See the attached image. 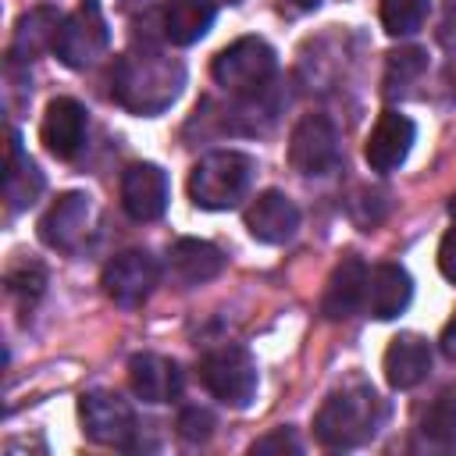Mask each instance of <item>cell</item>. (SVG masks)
<instances>
[{"label": "cell", "mask_w": 456, "mask_h": 456, "mask_svg": "<svg viewBox=\"0 0 456 456\" xmlns=\"http://www.w3.org/2000/svg\"><path fill=\"white\" fill-rule=\"evenodd\" d=\"M110 82H114V100L132 114H160L178 100L185 86V68L164 50L135 46L118 57Z\"/></svg>", "instance_id": "cell-1"}, {"label": "cell", "mask_w": 456, "mask_h": 456, "mask_svg": "<svg viewBox=\"0 0 456 456\" xmlns=\"http://www.w3.org/2000/svg\"><path fill=\"white\" fill-rule=\"evenodd\" d=\"M378 395L370 385H349L342 392H331L324 406L317 410L314 435L328 449H353L367 442L378 431Z\"/></svg>", "instance_id": "cell-2"}, {"label": "cell", "mask_w": 456, "mask_h": 456, "mask_svg": "<svg viewBox=\"0 0 456 456\" xmlns=\"http://www.w3.org/2000/svg\"><path fill=\"white\" fill-rule=\"evenodd\" d=\"M253 157L239 150H214L200 157L189 171V196L203 210H232L246 200L253 185Z\"/></svg>", "instance_id": "cell-3"}, {"label": "cell", "mask_w": 456, "mask_h": 456, "mask_svg": "<svg viewBox=\"0 0 456 456\" xmlns=\"http://www.w3.org/2000/svg\"><path fill=\"white\" fill-rule=\"evenodd\" d=\"M274 71H278V57L271 43H264L260 36H242L228 43L210 64L214 82L235 96H256L260 89H267Z\"/></svg>", "instance_id": "cell-4"}, {"label": "cell", "mask_w": 456, "mask_h": 456, "mask_svg": "<svg viewBox=\"0 0 456 456\" xmlns=\"http://www.w3.org/2000/svg\"><path fill=\"white\" fill-rule=\"evenodd\" d=\"M200 378L224 406H249L256 395V360L242 346H217L200 360Z\"/></svg>", "instance_id": "cell-5"}, {"label": "cell", "mask_w": 456, "mask_h": 456, "mask_svg": "<svg viewBox=\"0 0 456 456\" xmlns=\"http://www.w3.org/2000/svg\"><path fill=\"white\" fill-rule=\"evenodd\" d=\"M289 160L299 175H310V178H324V175L338 171L342 146H338V128L331 125V118H324V114L299 118V125L292 128V139H289Z\"/></svg>", "instance_id": "cell-6"}, {"label": "cell", "mask_w": 456, "mask_h": 456, "mask_svg": "<svg viewBox=\"0 0 456 456\" xmlns=\"http://www.w3.org/2000/svg\"><path fill=\"white\" fill-rule=\"evenodd\" d=\"M78 417H82V431L96 445L125 449L135 438V413L118 392H107V388L86 392L78 399Z\"/></svg>", "instance_id": "cell-7"}, {"label": "cell", "mask_w": 456, "mask_h": 456, "mask_svg": "<svg viewBox=\"0 0 456 456\" xmlns=\"http://www.w3.org/2000/svg\"><path fill=\"white\" fill-rule=\"evenodd\" d=\"M93 221H96L93 196H86V192H64V196L39 217V239H43L50 249L75 253V249H82V246L89 242Z\"/></svg>", "instance_id": "cell-8"}, {"label": "cell", "mask_w": 456, "mask_h": 456, "mask_svg": "<svg viewBox=\"0 0 456 456\" xmlns=\"http://www.w3.org/2000/svg\"><path fill=\"white\" fill-rule=\"evenodd\" d=\"M103 50H107V21L100 18V7L89 0V4H82V11H75L61 21L53 53L68 68H93L96 57H103Z\"/></svg>", "instance_id": "cell-9"}, {"label": "cell", "mask_w": 456, "mask_h": 456, "mask_svg": "<svg viewBox=\"0 0 456 456\" xmlns=\"http://www.w3.org/2000/svg\"><path fill=\"white\" fill-rule=\"evenodd\" d=\"M157 281H160V267L146 249H125L103 267V292L125 310L142 306L157 289Z\"/></svg>", "instance_id": "cell-10"}, {"label": "cell", "mask_w": 456, "mask_h": 456, "mask_svg": "<svg viewBox=\"0 0 456 456\" xmlns=\"http://www.w3.org/2000/svg\"><path fill=\"white\" fill-rule=\"evenodd\" d=\"M413 139H417L413 121H410L406 114H399V110H385V114L378 118V125L370 128V135H367L363 157H367V164H370L374 171L388 175V171H395V167L410 157Z\"/></svg>", "instance_id": "cell-11"}, {"label": "cell", "mask_w": 456, "mask_h": 456, "mask_svg": "<svg viewBox=\"0 0 456 456\" xmlns=\"http://www.w3.org/2000/svg\"><path fill=\"white\" fill-rule=\"evenodd\" d=\"M121 207L132 221H157L167 210V175L157 164H132L121 178Z\"/></svg>", "instance_id": "cell-12"}, {"label": "cell", "mask_w": 456, "mask_h": 456, "mask_svg": "<svg viewBox=\"0 0 456 456\" xmlns=\"http://www.w3.org/2000/svg\"><path fill=\"white\" fill-rule=\"evenodd\" d=\"M246 228H249V235H253L256 242L281 246V242H289V239L296 235V228H299V210H296V203H292L285 192L267 189V192H260V196L249 203V210H246Z\"/></svg>", "instance_id": "cell-13"}, {"label": "cell", "mask_w": 456, "mask_h": 456, "mask_svg": "<svg viewBox=\"0 0 456 456\" xmlns=\"http://www.w3.org/2000/svg\"><path fill=\"white\" fill-rule=\"evenodd\" d=\"M39 135H43V142L53 157H61V160L75 157L86 142V107L71 96L50 100V107L43 114V125H39Z\"/></svg>", "instance_id": "cell-14"}, {"label": "cell", "mask_w": 456, "mask_h": 456, "mask_svg": "<svg viewBox=\"0 0 456 456\" xmlns=\"http://www.w3.org/2000/svg\"><path fill=\"white\" fill-rule=\"evenodd\" d=\"M128 385L142 403H171L182 392V367L160 353H135L128 360Z\"/></svg>", "instance_id": "cell-15"}, {"label": "cell", "mask_w": 456, "mask_h": 456, "mask_svg": "<svg viewBox=\"0 0 456 456\" xmlns=\"http://www.w3.org/2000/svg\"><path fill=\"white\" fill-rule=\"evenodd\" d=\"M413 299V281L399 264H378L367 271V292H363V306L370 317L378 321H392L399 317Z\"/></svg>", "instance_id": "cell-16"}, {"label": "cell", "mask_w": 456, "mask_h": 456, "mask_svg": "<svg viewBox=\"0 0 456 456\" xmlns=\"http://www.w3.org/2000/svg\"><path fill=\"white\" fill-rule=\"evenodd\" d=\"M381 367H385V381H388L395 392L417 388V385L428 378V370H431V346H428V338H420V335H413V331L395 335V338L388 342V349H385Z\"/></svg>", "instance_id": "cell-17"}, {"label": "cell", "mask_w": 456, "mask_h": 456, "mask_svg": "<svg viewBox=\"0 0 456 456\" xmlns=\"http://www.w3.org/2000/svg\"><path fill=\"white\" fill-rule=\"evenodd\" d=\"M363 292H367V264L360 256H346L328 278V289L321 296V314L328 321H342L363 306Z\"/></svg>", "instance_id": "cell-18"}, {"label": "cell", "mask_w": 456, "mask_h": 456, "mask_svg": "<svg viewBox=\"0 0 456 456\" xmlns=\"http://www.w3.org/2000/svg\"><path fill=\"white\" fill-rule=\"evenodd\" d=\"M167 267L182 285H203L221 274L224 253L207 239H178L167 253Z\"/></svg>", "instance_id": "cell-19"}, {"label": "cell", "mask_w": 456, "mask_h": 456, "mask_svg": "<svg viewBox=\"0 0 456 456\" xmlns=\"http://www.w3.org/2000/svg\"><path fill=\"white\" fill-rule=\"evenodd\" d=\"M43 192V175L39 167L28 160V153L21 150V139L18 132H11V146H7V167H4V200H7V210H25L39 200Z\"/></svg>", "instance_id": "cell-20"}, {"label": "cell", "mask_w": 456, "mask_h": 456, "mask_svg": "<svg viewBox=\"0 0 456 456\" xmlns=\"http://www.w3.org/2000/svg\"><path fill=\"white\" fill-rule=\"evenodd\" d=\"M217 18V0H171L164 7V36L175 46H189L210 32Z\"/></svg>", "instance_id": "cell-21"}, {"label": "cell", "mask_w": 456, "mask_h": 456, "mask_svg": "<svg viewBox=\"0 0 456 456\" xmlns=\"http://www.w3.org/2000/svg\"><path fill=\"white\" fill-rule=\"evenodd\" d=\"M61 14L53 7H36L28 11L18 28H14V43H11V57L14 61H32L39 50H53V39H57V28H61Z\"/></svg>", "instance_id": "cell-22"}, {"label": "cell", "mask_w": 456, "mask_h": 456, "mask_svg": "<svg viewBox=\"0 0 456 456\" xmlns=\"http://www.w3.org/2000/svg\"><path fill=\"white\" fill-rule=\"evenodd\" d=\"M420 435L424 442L438 445V449H452L456 445V395L442 392L420 417Z\"/></svg>", "instance_id": "cell-23"}, {"label": "cell", "mask_w": 456, "mask_h": 456, "mask_svg": "<svg viewBox=\"0 0 456 456\" xmlns=\"http://www.w3.org/2000/svg\"><path fill=\"white\" fill-rule=\"evenodd\" d=\"M431 11V0H381L378 14L388 36H413Z\"/></svg>", "instance_id": "cell-24"}, {"label": "cell", "mask_w": 456, "mask_h": 456, "mask_svg": "<svg viewBox=\"0 0 456 456\" xmlns=\"http://www.w3.org/2000/svg\"><path fill=\"white\" fill-rule=\"evenodd\" d=\"M428 68V53L417 50V46H406V50H395L388 53V68H385V93L395 96L403 93L410 82H417Z\"/></svg>", "instance_id": "cell-25"}, {"label": "cell", "mask_w": 456, "mask_h": 456, "mask_svg": "<svg viewBox=\"0 0 456 456\" xmlns=\"http://www.w3.org/2000/svg\"><path fill=\"white\" fill-rule=\"evenodd\" d=\"M43 285H46V271L39 264H21L7 274V292L21 303V306H32L39 296H43Z\"/></svg>", "instance_id": "cell-26"}, {"label": "cell", "mask_w": 456, "mask_h": 456, "mask_svg": "<svg viewBox=\"0 0 456 456\" xmlns=\"http://www.w3.org/2000/svg\"><path fill=\"white\" fill-rule=\"evenodd\" d=\"M178 435L185 442H207L214 435V413L203 406H185L178 413Z\"/></svg>", "instance_id": "cell-27"}, {"label": "cell", "mask_w": 456, "mask_h": 456, "mask_svg": "<svg viewBox=\"0 0 456 456\" xmlns=\"http://www.w3.org/2000/svg\"><path fill=\"white\" fill-rule=\"evenodd\" d=\"M249 452L253 456H267V452H278V456H285V452H299V438H296V431L292 428H274L271 435H264V438H256L253 445H249Z\"/></svg>", "instance_id": "cell-28"}, {"label": "cell", "mask_w": 456, "mask_h": 456, "mask_svg": "<svg viewBox=\"0 0 456 456\" xmlns=\"http://www.w3.org/2000/svg\"><path fill=\"white\" fill-rule=\"evenodd\" d=\"M438 271H442L445 281L456 285V228H449L438 242Z\"/></svg>", "instance_id": "cell-29"}, {"label": "cell", "mask_w": 456, "mask_h": 456, "mask_svg": "<svg viewBox=\"0 0 456 456\" xmlns=\"http://www.w3.org/2000/svg\"><path fill=\"white\" fill-rule=\"evenodd\" d=\"M442 353L449 356V360H456V314H452V321L445 324V331H442Z\"/></svg>", "instance_id": "cell-30"}, {"label": "cell", "mask_w": 456, "mask_h": 456, "mask_svg": "<svg viewBox=\"0 0 456 456\" xmlns=\"http://www.w3.org/2000/svg\"><path fill=\"white\" fill-rule=\"evenodd\" d=\"M292 4H296V7H317L321 0H292Z\"/></svg>", "instance_id": "cell-31"}, {"label": "cell", "mask_w": 456, "mask_h": 456, "mask_svg": "<svg viewBox=\"0 0 456 456\" xmlns=\"http://www.w3.org/2000/svg\"><path fill=\"white\" fill-rule=\"evenodd\" d=\"M449 214H452V217H456V196H452V200H449Z\"/></svg>", "instance_id": "cell-32"}]
</instances>
